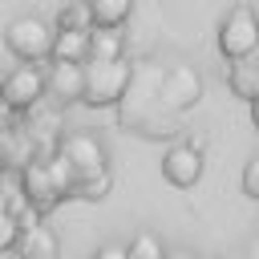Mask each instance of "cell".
<instances>
[{
  "label": "cell",
  "instance_id": "e0dca14e",
  "mask_svg": "<svg viewBox=\"0 0 259 259\" xmlns=\"http://www.w3.org/2000/svg\"><path fill=\"white\" fill-rule=\"evenodd\" d=\"M57 24H61V28H93V16H89V4L81 0V4H73V8H61V16H57Z\"/></svg>",
  "mask_w": 259,
  "mask_h": 259
},
{
  "label": "cell",
  "instance_id": "9a60e30c",
  "mask_svg": "<svg viewBox=\"0 0 259 259\" xmlns=\"http://www.w3.org/2000/svg\"><path fill=\"white\" fill-rule=\"evenodd\" d=\"M125 247H130V259H166L162 239H158V235H150V231H138Z\"/></svg>",
  "mask_w": 259,
  "mask_h": 259
},
{
  "label": "cell",
  "instance_id": "ac0fdd59",
  "mask_svg": "<svg viewBox=\"0 0 259 259\" xmlns=\"http://www.w3.org/2000/svg\"><path fill=\"white\" fill-rule=\"evenodd\" d=\"M243 194L259 202V150L251 154V162L243 166Z\"/></svg>",
  "mask_w": 259,
  "mask_h": 259
},
{
  "label": "cell",
  "instance_id": "52a82bcc",
  "mask_svg": "<svg viewBox=\"0 0 259 259\" xmlns=\"http://www.w3.org/2000/svg\"><path fill=\"white\" fill-rule=\"evenodd\" d=\"M20 190H24L28 210H36V214L53 210V206L65 198V190H61V182L53 178V166H49V162H28V166L20 170Z\"/></svg>",
  "mask_w": 259,
  "mask_h": 259
},
{
  "label": "cell",
  "instance_id": "ba28073f",
  "mask_svg": "<svg viewBox=\"0 0 259 259\" xmlns=\"http://www.w3.org/2000/svg\"><path fill=\"white\" fill-rule=\"evenodd\" d=\"M16 255H28V259H57V255H61V239H57V231L45 227V223L36 219V210H24V214H20Z\"/></svg>",
  "mask_w": 259,
  "mask_h": 259
},
{
  "label": "cell",
  "instance_id": "603a6c76",
  "mask_svg": "<svg viewBox=\"0 0 259 259\" xmlns=\"http://www.w3.org/2000/svg\"><path fill=\"white\" fill-rule=\"evenodd\" d=\"M12 259H28V255H12Z\"/></svg>",
  "mask_w": 259,
  "mask_h": 259
},
{
  "label": "cell",
  "instance_id": "7c38bea8",
  "mask_svg": "<svg viewBox=\"0 0 259 259\" xmlns=\"http://www.w3.org/2000/svg\"><path fill=\"white\" fill-rule=\"evenodd\" d=\"M89 57H97V61L125 57V32L121 28H109V24H93L89 28Z\"/></svg>",
  "mask_w": 259,
  "mask_h": 259
},
{
  "label": "cell",
  "instance_id": "8992f818",
  "mask_svg": "<svg viewBox=\"0 0 259 259\" xmlns=\"http://www.w3.org/2000/svg\"><path fill=\"white\" fill-rule=\"evenodd\" d=\"M69 162H73V170H77V182L81 178H97V174H109V162H105V146L93 138V134H65L61 138V146H57Z\"/></svg>",
  "mask_w": 259,
  "mask_h": 259
},
{
  "label": "cell",
  "instance_id": "9c48e42d",
  "mask_svg": "<svg viewBox=\"0 0 259 259\" xmlns=\"http://www.w3.org/2000/svg\"><path fill=\"white\" fill-rule=\"evenodd\" d=\"M162 178L170 186H178V190H190L202 178V154H198V146H186V142L170 146L162 154Z\"/></svg>",
  "mask_w": 259,
  "mask_h": 259
},
{
  "label": "cell",
  "instance_id": "7402d4cb",
  "mask_svg": "<svg viewBox=\"0 0 259 259\" xmlns=\"http://www.w3.org/2000/svg\"><path fill=\"white\" fill-rule=\"evenodd\" d=\"M251 121H255V125H259V97H255V101H251Z\"/></svg>",
  "mask_w": 259,
  "mask_h": 259
},
{
  "label": "cell",
  "instance_id": "5bb4252c",
  "mask_svg": "<svg viewBox=\"0 0 259 259\" xmlns=\"http://www.w3.org/2000/svg\"><path fill=\"white\" fill-rule=\"evenodd\" d=\"M85 4H89L93 24H109V28H121L134 12V0H85Z\"/></svg>",
  "mask_w": 259,
  "mask_h": 259
},
{
  "label": "cell",
  "instance_id": "d6986e66",
  "mask_svg": "<svg viewBox=\"0 0 259 259\" xmlns=\"http://www.w3.org/2000/svg\"><path fill=\"white\" fill-rule=\"evenodd\" d=\"M93 259H130V247H121V243H105V247L93 251Z\"/></svg>",
  "mask_w": 259,
  "mask_h": 259
},
{
  "label": "cell",
  "instance_id": "8fae6325",
  "mask_svg": "<svg viewBox=\"0 0 259 259\" xmlns=\"http://www.w3.org/2000/svg\"><path fill=\"white\" fill-rule=\"evenodd\" d=\"M49 57L53 61H77V65H85L89 61V28H57Z\"/></svg>",
  "mask_w": 259,
  "mask_h": 259
},
{
  "label": "cell",
  "instance_id": "5b68a950",
  "mask_svg": "<svg viewBox=\"0 0 259 259\" xmlns=\"http://www.w3.org/2000/svg\"><path fill=\"white\" fill-rule=\"evenodd\" d=\"M202 101V77L190 65H174L158 77V105L162 109H190Z\"/></svg>",
  "mask_w": 259,
  "mask_h": 259
},
{
  "label": "cell",
  "instance_id": "277c9868",
  "mask_svg": "<svg viewBox=\"0 0 259 259\" xmlns=\"http://www.w3.org/2000/svg\"><path fill=\"white\" fill-rule=\"evenodd\" d=\"M45 93H49V73H40L36 61L16 65V69L0 81V97H4L8 109H32Z\"/></svg>",
  "mask_w": 259,
  "mask_h": 259
},
{
  "label": "cell",
  "instance_id": "7a4b0ae2",
  "mask_svg": "<svg viewBox=\"0 0 259 259\" xmlns=\"http://www.w3.org/2000/svg\"><path fill=\"white\" fill-rule=\"evenodd\" d=\"M255 49H259V12L251 4L227 8V16L219 20V53L227 61H243L255 57Z\"/></svg>",
  "mask_w": 259,
  "mask_h": 259
},
{
  "label": "cell",
  "instance_id": "4fadbf2b",
  "mask_svg": "<svg viewBox=\"0 0 259 259\" xmlns=\"http://www.w3.org/2000/svg\"><path fill=\"white\" fill-rule=\"evenodd\" d=\"M227 85H231V93H235V97L255 101V97H259V61H255V57L235 61V65H231V73H227Z\"/></svg>",
  "mask_w": 259,
  "mask_h": 259
},
{
  "label": "cell",
  "instance_id": "6da1fadb",
  "mask_svg": "<svg viewBox=\"0 0 259 259\" xmlns=\"http://www.w3.org/2000/svg\"><path fill=\"white\" fill-rule=\"evenodd\" d=\"M134 85V69L125 57L117 61H97L89 57L85 61V105L101 109V105H117Z\"/></svg>",
  "mask_w": 259,
  "mask_h": 259
},
{
  "label": "cell",
  "instance_id": "44dd1931",
  "mask_svg": "<svg viewBox=\"0 0 259 259\" xmlns=\"http://www.w3.org/2000/svg\"><path fill=\"white\" fill-rule=\"evenodd\" d=\"M243 259H259V243H247V251H243Z\"/></svg>",
  "mask_w": 259,
  "mask_h": 259
},
{
  "label": "cell",
  "instance_id": "3957f363",
  "mask_svg": "<svg viewBox=\"0 0 259 259\" xmlns=\"http://www.w3.org/2000/svg\"><path fill=\"white\" fill-rule=\"evenodd\" d=\"M53 28L40 20V16H16L8 28H4V49L16 57V61H40L53 53Z\"/></svg>",
  "mask_w": 259,
  "mask_h": 259
},
{
  "label": "cell",
  "instance_id": "ffe728a7",
  "mask_svg": "<svg viewBox=\"0 0 259 259\" xmlns=\"http://www.w3.org/2000/svg\"><path fill=\"white\" fill-rule=\"evenodd\" d=\"M166 259H198L194 251H166Z\"/></svg>",
  "mask_w": 259,
  "mask_h": 259
},
{
  "label": "cell",
  "instance_id": "2e32d148",
  "mask_svg": "<svg viewBox=\"0 0 259 259\" xmlns=\"http://www.w3.org/2000/svg\"><path fill=\"white\" fill-rule=\"evenodd\" d=\"M16 239H20V214L0 202V251H12Z\"/></svg>",
  "mask_w": 259,
  "mask_h": 259
},
{
  "label": "cell",
  "instance_id": "30bf717a",
  "mask_svg": "<svg viewBox=\"0 0 259 259\" xmlns=\"http://www.w3.org/2000/svg\"><path fill=\"white\" fill-rule=\"evenodd\" d=\"M49 97L57 105L85 101V65H77V61H53V69H49Z\"/></svg>",
  "mask_w": 259,
  "mask_h": 259
}]
</instances>
